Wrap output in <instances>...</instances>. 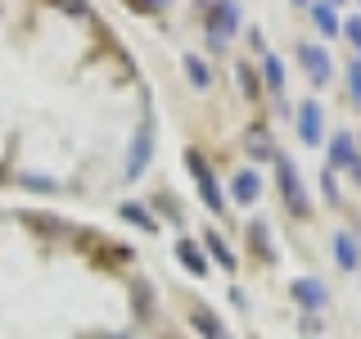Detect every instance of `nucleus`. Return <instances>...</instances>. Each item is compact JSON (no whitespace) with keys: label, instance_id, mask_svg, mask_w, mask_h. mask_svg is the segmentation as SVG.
Segmentation results:
<instances>
[{"label":"nucleus","instance_id":"8","mask_svg":"<svg viewBox=\"0 0 361 339\" xmlns=\"http://www.w3.org/2000/svg\"><path fill=\"white\" fill-rule=\"evenodd\" d=\"M293 299H298L302 308H321V303H325V285L302 276V280H293Z\"/></svg>","mask_w":361,"mask_h":339},{"label":"nucleus","instance_id":"20","mask_svg":"<svg viewBox=\"0 0 361 339\" xmlns=\"http://www.w3.org/2000/svg\"><path fill=\"white\" fill-rule=\"evenodd\" d=\"M353 95H357V100H361V64H357V68H353Z\"/></svg>","mask_w":361,"mask_h":339},{"label":"nucleus","instance_id":"22","mask_svg":"<svg viewBox=\"0 0 361 339\" xmlns=\"http://www.w3.org/2000/svg\"><path fill=\"white\" fill-rule=\"evenodd\" d=\"M63 9H82V0H63Z\"/></svg>","mask_w":361,"mask_h":339},{"label":"nucleus","instance_id":"9","mask_svg":"<svg viewBox=\"0 0 361 339\" xmlns=\"http://www.w3.org/2000/svg\"><path fill=\"white\" fill-rule=\"evenodd\" d=\"M231 190H235V199H240V203H253L257 190H262V181H257V172H240V177L231 181Z\"/></svg>","mask_w":361,"mask_h":339},{"label":"nucleus","instance_id":"17","mask_svg":"<svg viewBox=\"0 0 361 339\" xmlns=\"http://www.w3.org/2000/svg\"><path fill=\"white\" fill-rule=\"evenodd\" d=\"M208 249H212V254H217V263H221V267H231V263H235V258H231V249H226V240H221V235H208Z\"/></svg>","mask_w":361,"mask_h":339},{"label":"nucleus","instance_id":"11","mask_svg":"<svg viewBox=\"0 0 361 339\" xmlns=\"http://www.w3.org/2000/svg\"><path fill=\"white\" fill-rule=\"evenodd\" d=\"M334 254H338V267H348V271H353V267L361 263V258H357V240H353V235H334Z\"/></svg>","mask_w":361,"mask_h":339},{"label":"nucleus","instance_id":"1","mask_svg":"<svg viewBox=\"0 0 361 339\" xmlns=\"http://www.w3.org/2000/svg\"><path fill=\"white\" fill-rule=\"evenodd\" d=\"M185 167L190 172H195V181H199V195H203V203H208L212 213H221V195H217V181H212V172H208V163H203V158L190 150L185 154Z\"/></svg>","mask_w":361,"mask_h":339},{"label":"nucleus","instance_id":"3","mask_svg":"<svg viewBox=\"0 0 361 339\" xmlns=\"http://www.w3.org/2000/svg\"><path fill=\"white\" fill-rule=\"evenodd\" d=\"M330 163H334V167H343V163H348V167H353V177L361 181V158H357L353 136H348V131H338L334 141H330Z\"/></svg>","mask_w":361,"mask_h":339},{"label":"nucleus","instance_id":"21","mask_svg":"<svg viewBox=\"0 0 361 339\" xmlns=\"http://www.w3.org/2000/svg\"><path fill=\"white\" fill-rule=\"evenodd\" d=\"M135 5H140V9H163L167 0H135Z\"/></svg>","mask_w":361,"mask_h":339},{"label":"nucleus","instance_id":"10","mask_svg":"<svg viewBox=\"0 0 361 339\" xmlns=\"http://www.w3.org/2000/svg\"><path fill=\"white\" fill-rule=\"evenodd\" d=\"M176 254H180V263H185V271H195V276H203V271H208V263H203V254H199V244L180 240Z\"/></svg>","mask_w":361,"mask_h":339},{"label":"nucleus","instance_id":"13","mask_svg":"<svg viewBox=\"0 0 361 339\" xmlns=\"http://www.w3.org/2000/svg\"><path fill=\"white\" fill-rule=\"evenodd\" d=\"M248 154H253V158H271V154H276V145L267 141V131H262V127L248 131Z\"/></svg>","mask_w":361,"mask_h":339},{"label":"nucleus","instance_id":"12","mask_svg":"<svg viewBox=\"0 0 361 339\" xmlns=\"http://www.w3.org/2000/svg\"><path fill=\"white\" fill-rule=\"evenodd\" d=\"M195 326H199V331L208 335V339H231V335L221 331V321H217V316H212V312H203V308H195Z\"/></svg>","mask_w":361,"mask_h":339},{"label":"nucleus","instance_id":"16","mask_svg":"<svg viewBox=\"0 0 361 339\" xmlns=\"http://www.w3.org/2000/svg\"><path fill=\"white\" fill-rule=\"evenodd\" d=\"M312 14H316V28H321L325 37H334V32H338V23H334V14H330V5H316Z\"/></svg>","mask_w":361,"mask_h":339},{"label":"nucleus","instance_id":"7","mask_svg":"<svg viewBox=\"0 0 361 339\" xmlns=\"http://www.w3.org/2000/svg\"><path fill=\"white\" fill-rule=\"evenodd\" d=\"M298 136H302L307 145L321 141V109H316V105H302V109H298Z\"/></svg>","mask_w":361,"mask_h":339},{"label":"nucleus","instance_id":"5","mask_svg":"<svg viewBox=\"0 0 361 339\" xmlns=\"http://www.w3.org/2000/svg\"><path fill=\"white\" fill-rule=\"evenodd\" d=\"M149 145H154V127L145 122V127H140V136H135V145H131L127 177H140V172H145V163H149Z\"/></svg>","mask_w":361,"mask_h":339},{"label":"nucleus","instance_id":"6","mask_svg":"<svg viewBox=\"0 0 361 339\" xmlns=\"http://www.w3.org/2000/svg\"><path fill=\"white\" fill-rule=\"evenodd\" d=\"M302 64H307V73H312V82H330V54L321 50V45H302Z\"/></svg>","mask_w":361,"mask_h":339},{"label":"nucleus","instance_id":"14","mask_svg":"<svg viewBox=\"0 0 361 339\" xmlns=\"http://www.w3.org/2000/svg\"><path fill=\"white\" fill-rule=\"evenodd\" d=\"M122 218H127V222H135V226H140V231H154V218H149V213H145L140 208V203H122Z\"/></svg>","mask_w":361,"mask_h":339},{"label":"nucleus","instance_id":"19","mask_svg":"<svg viewBox=\"0 0 361 339\" xmlns=\"http://www.w3.org/2000/svg\"><path fill=\"white\" fill-rule=\"evenodd\" d=\"M253 244H257V254L271 258V244H267V226L262 222H253Z\"/></svg>","mask_w":361,"mask_h":339},{"label":"nucleus","instance_id":"18","mask_svg":"<svg viewBox=\"0 0 361 339\" xmlns=\"http://www.w3.org/2000/svg\"><path fill=\"white\" fill-rule=\"evenodd\" d=\"M267 82H271V90L285 86V68H280V59H267Z\"/></svg>","mask_w":361,"mask_h":339},{"label":"nucleus","instance_id":"2","mask_svg":"<svg viewBox=\"0 0 361 339\" xmlns=\"http://www.w3.org/2000/svg\"><path fill=\"white\" fill-rule=\"evenodd\" d=\"M235 28H240V5H235V0H221V5L212 9V41L226 45V37H231Z\"/></svg>","mask_w":361,"mask_h":339},{"label":"nucleus","instance_id":"15","mask_svg":"<svg viewBox=\"0 0 361 339\" xmlns=\"http://www.w3.org/2000/svg\"><path fill=\"white\" fill-rule=\"evenodd\" d=\"M185 73H190V82H195V86H208V64H203L199 54H185Z\"/></svg>","mask_w":361,"mask_h":339},{"label":"nucleus","instance_id":"4","mask_svg":"<svg viewBox=\"0 0 361 339\" xmlns=\"http://www.w3.org/2000/svg\"><path fill=\"white\" fill-rule=\"evenodd\" d=\"M280 181H285V199H289V208L302 218V213H307V199H302V181H298V172H293L289 158H280Z\"/></svg>","mask_w":361,"mask_h":339}]
</instances>
